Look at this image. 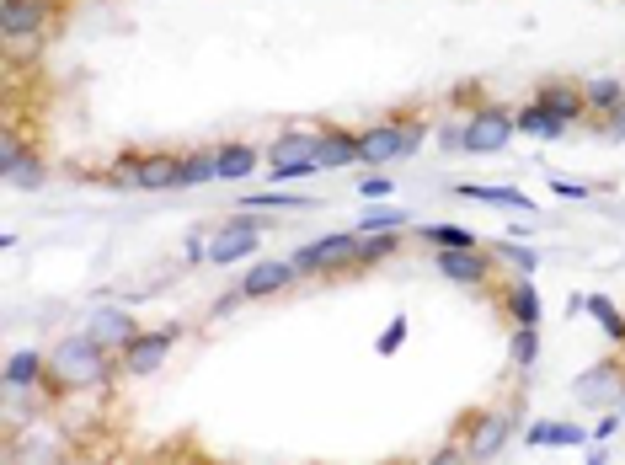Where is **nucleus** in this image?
I'll return each instance as SVG.
<instances>
[{
    "mask_svg": "<svg viewBox=\"0 0 625 465\" xmlns=\"http://www.w3.org/2000/svg\"><path fill=\"white\" fill-rule=\"evenodd\" d=\"M54 380L59 385H97L107 375V348H97L91 337H70L54 348Z\"/></svg>",
    "mask_w": 625,
    "mask_h": 465,
    "instance_id": "f257e3e1",
    "label": "nucleus"
},
{
    "mask_svg": "<svg viewBox=\"0 0 625 465\" xmlns=\"http://www.w3.org/2000/svg\"><path fill=\"white\" fill-rule=\"evenodd\" d=\"M358 139H364V161L369 166H385V161L412 155L428 139V129L417 118H396V123H380V129H369V134H358Z\"/></svg>",
    "mask_w": 625,
    "mask_h": 465,
    "instance_id": "f03ea898",
    "label": "nucleus"
},
{
    "mask_svg": "<svg viewBox=\"0 0 625 465\" xmlns=\"http://www.w3.org/2000/svg\"><path fill=\"white\" fill-rule=\"evenodd\" d=\"M519 134V123H513L508 107H476L471 118H465V155H497V150H508V139Z\"/></svg>",
    "mask_w": 625,
    "mask_h": 465,
    "instance_id": "7ed1b4c3",
    "label": "nucleus"
},
{
    "mask_svg": "<svg viewBox=\"0 0 625 465\" xmlns=\"http://www.w3.org/2000/svg\"><path fill=\"white\" fill-rule=\"evenodd\" d=\"M289 262L300 268V278H305V273L358 268V230H353V236H321V241H310V246H300V252H294Z\"/></svg>",
    "mask_w": 625,
    "mask_h": 465,
    "instance_id": "20e7f679",
    "label": "nucleus"
},
{
    "mask_svg": "<svg viewBox=\"0 0 625 465\" xmlns=\"http://www.w3.org/2000/svg\"><path fill=\"white\" fill-rule=\"evenodd\" d=\"M262 246V225L257 220H230L225 230L209 236V262L214 268H230V262H246Z\"/></svg>",
    "mask_w": 625,
    "mask_h": 465,
    "instance_id": "39448f33",
    "label": "nucleus"
},
{
    "mask_svg": "<svg viewBox=\"0 0 625 465\" xmlns=\"http://www.w3.org/2000/svg\"><path fill=\"white\" fill-rule=\"evenodd\" d=\"M182 337V327H161V332H134V343L118 353L123 359V369L129 375H150V369H161L166 364V353H171V343Z\"/></svg>",
    "mask_w": 625,
    "mask_h": 465,
    "instance_id": "423d86ee",
    "label": "nucleus"
},
{
    "mask_svg": "<svg viewBox=\"0 0 625 465\" xmlns=\"http://www.w3.org/2000/svg\"><path fill=\"white\" fill-rule=\"evenodd\" d=\"M310 172H321V161H316V134H284V139L273 145V177L289 182V177H310Z\"/></svg>",
    "mask_w": 625,
    "mask_h": 465,
    "instance_id": "0eeeda50",
    "label": "nucleus"
},
{
    "mask_svg": "<svg viewBox=\"0 0 625 465\" xmlns=\"http://www.w3.org/2000/svg\"><path fill=\"white\" fill-rule=\"evenodd\" d=\"M316 161H321V172L358 166V161H364V139L348 134V129H326V134H316Z\"/></svg>",
    "mask_w": 625,
    "mask_h": 465,
    "instance_id": "6e6552de",
    "label": "nucleus"
},
{
    "mask_svg": "<svg viewBox=\"0 0 625 465\" xmlns=\"http://www.w3.org/2000/svg\"><path fill=\"white\" fill-rule=\"evenodd\" d=\"M508 433H513V407L487 412V417H481V428H476V439H471V449H465V455H471V460H497V455H503V444H508Z\"/></svg>",
    "mask_w": 625,
    "mask_h": 465,
    "instance_id": "1a4fd4ad",
    "label": "nucleus"
},
{
    "mask_svg": "<svg viewBox=\"0 0 625 465\" xmlns=\"http://www.w3.org/2000/svg\"><path fill=\"white\" fill-rule=\"evenodd\" d=\"M182 177V150H150L139 161V188L145 193H171Z\"/></svg>",
    "mask_w": 625,
    "mask_h": 465,
    "instance_id": "9d476101",
    "label": "nucleus"
},
{
    "mask_svg": "<svg viewBox=\"0 0 625 465\" xmlns=\"http://www.w3.org/2000/svg\"><path fill=\"white\" fill-rule=\"evenodd\" d=\"M134 332H139V327H134L129 310H102V316L86 327V337H91L97 348H107V353H123V348L134 343Z\"/></svg>",
    "mask_w": 625,
    "mask_h": 465,
    "instance_id": "9b49d317",
    "label": "nucleus"
},
{
    "mask_svg": "<svg viewBox=\"0 0 625 465\" xmlns=\"http://www.w3.org/2000/svg\"><path fill=\"white\" fill-rule=\"evenodd\" d=\"M433 262H439V273L455 278V284H487V278H492V262L481 257L476 246H460V252H439Z\"/></svg>",
    "mask_w": 625,
    "mask_h": 465,
    "instance_id": "f8f14e48",
    "label": "nucleus"
},
{
    "mask_svg": "<svg viewBox=\"0 0 625 465\" xmlns=\"http://www.w3.org/2000/svg\"><path fill=\"white\" fill-rule=\"evenodd\" d=\"M294 278H300L294 262H257V268H246L241 294H246V300H262V294H278L284 284H294Z\"/></svg>",
    "mask_w": 625,
    "mask_h": 465,
    "instance_id": "ddd939ff",
    "label": "nucleus"
},
{
    "mask_svg": "<svg viewBox=\"0 0 625 465\" xmlns=\"http://www.w3.org/2000/svg\"><path fill=\"white\" fill-rule=\"evenodd\" d=\"M620 391V364L615 359H604L599 369H588V375H577V396L593 401V407H609Z\"/></svg>",
    "mask_w": 625,
    "mask_h": 465,
    "instance_id": "4468645a",
    "label": "nucleus"
},
{
    "mask_svg": "<svg viewBox=\"0 0 625 465\" xmlns=\"http://www.w3.org/2000/svg\"><path fill=\"white\" fill-rule=\"evenodd\" d=\"M503 310H508V321L513 327H540V294L529 278H513L508 294H503Z\"/></svg>",
    "mask_w": 625,
    "mask_h": 465,
    "instance_id": "2eb2a0df",
    "label": "nucleus"
},
{
    "mask_svg": "<svg viewBox=\"0 0 625 465\" xmlns=\"http://www.w3.org/2000/svg\"><path fill=\"white\" fill-rule=\"evenodd\" d=\"M43 17H49L43 0H6V6H0V27H6L11 38H17V33H38Z\"/></svg>",
    "mask_w": 625,
    "mask_h": 465,
    "instance_id": "dca6fc26",
    "label": "nucleus"
},
{
    "mask_svg": "<svg viewBox=\"0 0 625 465\" xmlns=\"http://www.w3.org/2000/svg\"><path fill=\"white\" fill-rule=\"evenodd\" d=\"M455 198H476V204H497V209L535 214V198H529V193H513V188H481V182H460Z\"/></svg>",
    "mask_w": 625,
    "mask_h": 465,
    "instance_id": "f3484780",
    "label": "nucleus"
},
{
    "mask_svg": "<svg viewBox=\"0 0 625 465\" xmlns=\"http://www.w3.org/2000/svg\"><path fill=\"white\" fill-rule=\"evenodd\" d=\"M540 107H551L561 123H577V118L588 113V97H583V91H572L567 81H551V86L540 91Z\"/></svg>",
    "mask_w": 625,
    "mask_h": 465,
    "instance_id": "a211bd4d",
    "label": "nucleus"
},
{
    "mask_svg": "<svg viewBox=\"0 0 625 465\" xmlns=\"http://www.w3.org/2000/svg\"><path fill=\"white\" fill-rule=\"evenodd\" d=\"M220 177V150H182V177L177 188H198V182Z\"/></svg>",
    "mask_w": 625,
    "mask_h": 465,
    "instance_id": "6ab92c4d",
    "label": "nucleus"
},
{
    "mask_svg": "<svg viewBox=\"0 0 625 465\" xmlns=\"http://www.w3.org/2000/svg\"><path fill=\"white\" fill-rule=\"evenodd\" d=\"M396 246H401L396 230H364L358 225V268H374V262L396 257Z\"/></svg>",
    "mask_w": 625,
    "mask_h": 465,
    "instance_id": "aec40b11",
    "label": "nucleus"
},
{
    "mask_svg": "<svg viewBox=\"0 0 625 465\" xmlns=\"http://www.w3.org/2000/svg\"><path fill=\"white\" fill-rule=\"evenodd\" d=\"M513 123H519V134H535V139H556L567 123H561L551 107H540V102H524L519 113H513Z\"/></svg>",
    "mask_w": 625,
    "mask_h": 465,
    "instance_id": "412c9836",
    "label": "nucleus"
},
{
    "mask_svg": "<svg viewBox=\"0 0 625 465\" xmlns=\"http://www.w3.org/2000/svg\"><path fill=\"white\" fill-rule=\"evenodd\" d=\"M257 172V145H220V182H241Z\"/></svg>",
    "mask_w": 625,
    "mask_h": 465,
    "instance_id": "4be33fe9",
    "label": "nucleus"
},
{
    "mask_svg": "<svg viewBox=\"0 0 625 465\" xmlns=\"http://www.w3.org/2000/svg\"><path fill=\"white\" fill-rule=\"evenodd\" d=\"M43 375H54V364L43 359V353H11V364H6V385H38Z\"/></svg>",
    "mask_w": 625,
    "mask_h": 465,
    "instance_id": "5701e85b",
    "label": "nucleus"
},
{
    "mask_svg": "<svg viewBox=\"0 0 625 465\" xmlns=\"http://www.w3.org/2000/svg\"><path fill=\"white\" fill-rule=\"evenodd\" d=\"M535 359H540V332H535V327H513V337H508V364H513V369H535Z\"/></svg>",
    "mask_w": 625,
    "mask_h": 465,
    "instance_id": "b1692460",
    "label": "nucleus"
},
{
    "mask_svg": "<svg viewBox=\"0 0 625 465\" xmlns=\"http://www.w3.org/2000/svg\"><path fill=\"white\" fill-rule=\"evenodd\" d=\"M583 310H588L593 321H599V332H604V337H615V343H625V316H620V310L604 300V294H588V300H583Z\"/></svg>",
    "mask_w": 625,
    "mask_h": 465,
    "instance_id": "393cba45",
    "label": "nucleus"
},
{
    "mask_svg": "<svg viewBox=\"0 0 625 465\" xmlns=\"http://www.w3.org/2000/svg\"><path fill=\"white\" fill-rule=\"evenodd\" d=\"M423 241L439 246V252H460V246H476V230H465V225H423Z\"/></svg>",
    "mask_w": 625,
    "mask_h": 465,
    "instance_id": "a878e982",
    "label": "nucleus"
},
{
    "mask_svg": "<svg viewBox=\"0 0 625 465\" xmlns=\"http://www.w3.org/2000/svg\"><path fill=\"white\" fill-rule=\"evenodd\" d=\"M588 433L572 428V423H535L529 428V444H583Z\"/></svg>",
    "mask_w": 625,
    "mask_h": 465,
    "instance_id": "bb28decb",
    "label": "nucleus"
},
{
    "mask_svg": "<svg viewBox=\"0 0 625 465\" xmlns=\"http://www.w3.org/2000/svg\"><path fill=\"white\" fill-rule=\"evenodd\" d=\"M0 172H6V182H17V188H38V182L49 177V172H43V161H38V155H17V161H11V166H0Z\"/></svg>",
    "mask_w": 625,
    "mask_h": 465,
    "instance_id": "cd10ccee",
    "label": "nucleus"
},
{
    "mask_svg": "<svg viewBox=\"0 0 625 465\" xmlns=\"http://www.w3.org/2000/svg\"><path fill=\"white\" fill-rule=\"evenodd\" d=\"M583 97H588V107H593V113H609L615 102H625V91H620V81H609V75H599V81H588V91H583Z\"/></svg>",
    "mask_w": 625,
    "mask_h": 465,
    "instance_id": "c85d7f7f",
    "label": "nucleus"
},
{
    "mask_svg": "<svg viewBox=\"0 0 625 465\" xmlns=\"http://www.w3.org/2000/svg\"><path fill=\"white\" fill-rule=\"evenodd\" d=\"M497 257L513 262L519 273H535L540 268V252H535V246H524V241H503V246H497Z\"/></svg>",
    "mask_w": 625,
    "mask_h": 465,
    "instance_id": "c756f323",
    "label": "nucleus"
},
{
    "mask_svg": "<svg viewBox=\"0 0 625 465\" xmlns=\"http://www.w3.org/2000/svg\"><path fill=\"white\" fill-rule=\"evenodd\" d=\"M358 225H364V230H406V209H385V204H374Z\"/></svg>",
    "mask_w": 625,
    "mask_h": 465,
    "instance_id": "7c9ffc66",
    "label": "nucleus"
},
{
    "mask_svg": "<svg viewBox=\"0 0 625 465\" xmlns=\"http://www.w3.org/2000/svg\"><path fill=\"white\" fill-rule=\"evenodd\" d=\"M246 209H310V198H289V193H246Z\"/></svg>",
    "mask_w": 625,
    "mask_h": 465,
    "instance_id": "2f4dec72",
    "label": "nucleus"
},
{
    "mask_svg": "<svg viewBox=\"0 0 625 465\" xmlns=\"http://www.w3.org/2000/svg\"><path fill=\"white\" fill-rule=\"evenodd\" d=\"M401 343H406V316H396V321H390V327L380 332V343H374V348H380L385 359H390V353H396Z\"/></svg>",
    "mask_w": 625,
    "mask_h": 465,
    "instance_id": "473e14b6",
    "label": "nucleus"
},
{
    "mask_svg": "<svg viewBox=\"0 0 625 465\" xmlns=\"http://www.w3.org/2000/svg\"><path fill=\"white\" fill-rule=\"evenodd\" d=\"M604 134H609V139H625V102H615V107L604 113Z\"/></svg>",
    "mask_w": 625,
    "mask_h": 465,
    "instance_id": "72a5a7b5",
    "label": "nucleus"
},
{
    "mask_svg": "<svg viewBox=\"0 0 625 465\" xmlns=\"http://www.w3.org/2000/svg\"><path fill=\"white\" fill-rule=\"evenodd\" d=\"M358 193H364L369 204H380V198L390 193V177H369V182H364V188H358Z\"/></svg>",
    "mask_w": 625,
    "mask_h": 465,
    "instance_id": "f704fd0d",
    "label": "nucleus"
},
{
    "mask_svg": "<svg viewBox=\"0 0 625 465\" xmlns=\"http://www.w3.org/2000/svg\"><path fill=\"white\" fill-rule=\"evenodd\" d=\"M551 193H561V198H588V188H577V182H561V177H551Z\"/></svg>",
    "mask_w": 625,
    "mask_h": 465,
    "instance_id": "c9c22d12",
    "label": "nucleus"
},
{
    "mask_svg": "<svg viewBox=\"0 0 625 465\" xmlns=\"http://www.w3.org/2000/svg\"><path fill=\"white\" fill-rule=\"evenodd\" d=\"M620 417H625V401H620Z\"/></svg>",
    "mask_w": 625,
    "mask_h": 465,
    "instance_id": "e433bc0d",
    "label": "nucleus"
}]
</instances>
